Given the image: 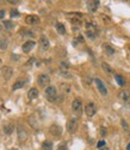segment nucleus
I'll list each match as a JSON object with an SVG mask.
<instances>
[{"mask_svg": "<svg viewBox=\"0 0 130 150\" xmlns=\"http://www.w3.org/2000/svg\"><path fill=\"white\" fill-rule=\"evenodd\" d=\"M37 82H38V85H39L41 87H48V85H49V82H50L49 75H47V74H41V75H38Z\"/></svg>", "mask_w": 130, "mask_h": 150, "instance_id": "nucleus-4", "label": "nucleus"}, {"mask_svg": "<svg viewBox=\"0 0 130 150\" xmlns=\"http://www.w3.org/2000/svg\"><path fill=\"white\" fill-rule=\"evenodd\" d=\"M56 30H57V32L60 33V35H65V33H66V28H65V25L62 23H57L56 24Z\"/></svg>", "mask_w": 130, "mask_h": 150, "instance_id": "nucleus-18", "label": "nucleus"}, {"mask_svg": "<svg viewBox=\"0 0 130 150\" xmlns=\"http://www.w3.org/2000/svg\"><path fill=\"white\" fill-rule=\"evenodd\" d=\"M101 68H103V70L106 72V73H109V74H112V73H113V69H112V68L109 66L107 63H101Z\"/></svg>", "mask_w": 130, "mask_h": 150, "instance_id": "nucleus-23", "label": "nucleus"}, {"mask_svg": "<svg viewBox=\"0 0 130 150\" xmlns=\"http://www.w3.org/2000/svg\"><path fill=\"white\" fill-rule=\"evenodd\" d=\"M4 25H5L6 29H12L13 28V24H12V22H10V20H5Z\"/></svg>", "mask_w": 130, "mask_h": 150, "instance_id": "nucleus-25", "label": "nucleus"}, {"mask_svg": "<svg viewBox=\"0 0 130 150\" xmlns=\"http://www.w3.org/2000/svg\"><path fill=\"white\" fill-rule=\"evenodd\" d=\"M56 93H57V91H56L55 87H54V86H48L47 90H45V97L48 98L49 101H55Z\"/></svg>", "mask_w": 130, "mask_h": 150, "instance_id": "nucleus-3", "label": "nucleus"}, {"mask_svg": "<svg viewBox=\"0 0 130 150\" xmlns=\"http://www.w3.org/2000/svg\"><path fill=\"white\" fill-rule=\"evenodd\" d=\"M100 132H101V136H105V135H106V130H105V127H101Z\"/></svg>", "mask_w": 130, "mask_h": 150, "instance_id": "nucleus-31", "label": "nucleus"}, {"mask_svg": "<svg viewBox=\"0 0 130 150\" xmlns=\"http://www.w3.org/2000/svg\"><path fill=\"white\" fill-rule=\"evenodd\" d=\"M127 150H130V143H129V144L127 145Z\"/></svg>", "mask_w": 130, "mask_h": 150, "instance_id": "nucleus-35", "label": "nucleus"}, {"mask_svg": "<svg viewBox=\"0 0 130 150\" xmlns=\"http://www.w3.org/2000/svg\"><path fill=\"white\" fill-rule=\"evenodd\" d=\"M97 147H98V149H103V148H105V141H99L98 142V144H97Z\"/></svg>", "mask_w": 130, "mask_h": 150, "instance_id": "nucleus-26", "label": "nucleus"}, {"mask_svg": "<svg viewBox=\"0 0 130 150\" xmlns=\"http://www.w3.org/2000/svg\"><path fill=\"white\" fill-rule=\"evenodd\" d=\"M35 44H36V42H35V40H32V39L26 40V42L23 44V46H22V50H23L24 52H30V51L33 49Z\"/></svg>", "mask_w": 130, "mask_h": 150, "instance_id": "nucleus-9", "label": "nucleus"}, {"mask_svg": "<svg viewBox=\"0 0 130 150\" xmlns=\"http://www.w3.org/2000/svg\"><path fill=\"white\" fill-rule=\"evenodd\" d=\"M103 48H104V50H105V52L107 54V55H113V54H115V49H113L112 46L107 45V44H104V45H103Z\"/></svg>", "mask_w": 130, "mask_h": 150, "instance_id": "nucleus-19", "label": "nucleus"}, {"mask_svg": "<svg viewBox=\"0 0 130 150\" xmlns=\"http://www.w3.org/2000/svg\"><path fill=\"white\" fill-rule=\"evenodd\" d=\"M9 3H10V4H18L19 1H9Z\"/></svg>", "mask_w": 130, "mask_h": 150, "instance_id": "nucleus-34", "label": "nucleus"}, {"mask_svg": "<svg viewBox=\"0 0 130 150\" xmlns=\"http://www.w3.org/2000/svg\"><path fill=\"white\" fill-rule=\"evenodd\" d=\"M95 112H97V107H95V105L93 103H88L85 107V113L87 117H93V115L95 114Z\"/></svg>", "mask_w": 130, "mask_h": 150, "instance_id": "nucleus-5", "label": "nucleus"}, {"mask_svg": "<svg viewBox=\"0 0 130 150\" xmlns=\"http://www.w3.org/2000/svg\"><path fill=\"white\" fill-rule=\"evenodd\" d=\"M118 98H119L121 100H123V101L129 100V98H130V92H129L128 90H122V91H119Z\"/></svg>", "mask_w": 130, "mask_h": 150, "instance_id": "nucleus-14", "label": "nucleus"}, {"mask_svg": "<svg viewBox=\"0 0 130 150\" xmlns=\"http://www.w3.org/2000/svg\"><path fill=\"white\" fill-rule=\"evenodd\" d=\"M24 84H25V81L23 80V79H18L15 84H13V86H12V91H17V90H19V88H22L23 86H24Z\"/></svg>", "mask_w": 130, "mask_h": 150, "instance_id": "nucleus-16", "label": "nucleus"}, {"mask_svg": "<svg viewBox=\"0 0 130 150\" xmlns=\"http://www.w3.org/2000/svg\"><path fill=\"white\" fill-rule=\"evenodd\" d=\"M37 97H38V91L36 90V88H31V90H29L28 98L30 100H35V99H37Z\"/></svg>", "mask_w": 130, "mask_h": 150, "instance_id": "nucleus-15", "label": "nucleus"}, {"mask_svg": "<svg viewBox=\"0 0 130 150\" xmlns=\"http://www.w3.org/2000/svg\"><path fill=\"white\" fill-rule=\"evenodd\" d=\"M25 23L29 24V25H36V24L39 23V18H38L37 16H33V15L26 16V17H25Z\"/></svg>", "mask_w": 130, "mask_h": 150, "instance_id": "nucleus-11", "label": "nucleus"}, {"mask_svg": "<svg viewBox=\"0 0 130 150\" xmlns=\"http://www.w3.org/2000/svg\"><path fill=\"white\" fill-rule=\"evenodd\" d=\"M39 45H41V49L42 50H48L49 49V46H50V43H49V39H48L47 37H41L39 38Z\"/></svg>", "mask_w": 130, "mask_h": 150, "instance_id": "nucleus-12", "label": "nucleus"}, {"mask_svg": "<svg viewBox=\"0 0 130 150\" xmlns=\"http://www.w3.org/2000/svg\"><path fill=\"white\" fill-rule=\"evenodd\" d=\"M79 127V121L78 118H71L67 123V131L69 133H75Z\"/></svg>", "mask_w": 130, "mask_h": 150, "instance_id": "nucleus-2", "label": "nucleus"}, {"mask_svg": "<svg viewBox=\"0 0 130 150\" xmlns=\"http://www.w3.org/2000/svg\"><path fill=\"white\" fill-rule=\"evenodd\" d=\"M4 132L6 135H11L13 132V124H6L4 127Z\"/></svg>", "mask_w": 130, "mask_h": 150, "instance_id": "nucleus-21", "label": "nucleus"}, {"mask_svg": "<svg viewBox=\"0 0 130 150\" xmlns=\"http://www.w3.org/2000/svg\"><path fill=\"white\" fill-rule=\"evenodd\" d=\"M61 75H62V76H65V78H72V75L68 73V72H66V70H62V72H61Z\"/></svg>", "mask_w": 130, "mask_h": 150, "instance_id": "nucleus-27", "label": "nucleus"}, {"mask_svg": "<svg viewBox=\"0 0 130 150\" xmlns=\"http://www.w3.org/2000/svg\"><path fill=\"white\" fill-rule=\"evenodd\" d=\"M26 138H28V132H26V130L24 129V126L22 125H19L18 126V139L19 142H25Z\"/></svg>", "mask_w": 130, "mask_h": 150, "instance_id": "nucleus-8", "label": "nucleus"}, {"mask_svg": "<svg viewBox=\"0 0 130 150\" xmlns=\"http://www.w3.org/2000/svg\"><path fill=\"white\" fill-rule=\"evenodd\" d=\"M1 74H3L5 80H10L12 78V75H13V69L9 66H4L1 68Z\"/></svg>", "mask_w": 130, "mask_h": 150, "instance_id": "nucleus-7", "label": "nucleus"}, {"mask_svg": "<svg viewBox=\"0 0 130 150\" xmlns=\"http://www.w3.org/2000/svg\"><path fill=\"white\" fill-rule=\"evenodd\" d=\"M94 82H95V85H97V88H98V91L100 92V94H103V95H106L107 94V88H106V86L104 85V82H103L99 78L95 79Z\"/></svg>", "mask_w": 130, "mask_h": 150, "instance_id": "nucleus-6", "label": "nucleus"}, {"mask_svg": "<svg viewBox=\"0 0 130 150\" xmlns=\"http://www.w3.org/2000/svg\"><path fill=\"white\" fill-rule=\"evenodd\" d=\"M7 45H9L7 39L4 38V37L0 38V49H1V50H5L6 48H7Z\"/></svg>", "mask_w": 130, "mask_h": 150, "instance_id": "nucleus-20", "label": "nucleus"}, {"mask_svg": "<svg viewBox=\"0 0 130 150\" xmlns=\"http://www.w3.org/2000/svg\"><path fill=\"white\" fill-rule=\"evenodd\" d=\"M115 79H116V81H117V84H118L119 86H124L125 81H124V79H123V76H122V75L116 74V75H115Z\"/></svg>", "mask_w": 130, "mask_h": 150, "instance_id": "nucleus-22", "label": "nucleus"}, {"mask_svg": "<svg viewBox=\"0 0 130 150\" xmlns=\"http://www.w3.org/2000/svg\"><path fill=\"white\" fill-rule=\"evenodd\" d=\"M4 17H5V11L1 10V11H0V18H4Z\"/></svg>", "mask_w": 130, "mask_h": 150, "instance_id": "nucleus-32", "label": "nucleus"}, {"mask_svg": "<svg viewBox=\"0 0 130 150\" xmlns=\"http://www.w3.org/2000/svg\"><path fill=\"white\" fill-rule=\"evenodd\" d=\"M72 110L75 114H78L80 115L81 112H83V100H81L80 98H75L73 100V103H72Z\"/></svg>", "mask_w": 130, "mask_h": 150, "instance_id": "nucleus-1", "label": "nucleus"}, {"mask_svg": "<svg viewBox=\"0 0 130 150\" xmlns=\"http://www.w3.org/2000/svg\"><path fill=\"white\" fill-rule=\"evenodd\" d=\"M57 150H68V149H67L66 144H61V145L57 148Z\"/></svg>", "mask_w": 130, "mask_h": 150, "instance_id": "nucleus-30", "label": "nucleus"}, {"mask_svg": "<svg viewBox=\"0 0 130 150\" xmlns=\"http://www.w3.org/2000/svg\"><path fill=\"white\" fill-rule=\"evenodd\" d=\"M49 131L54 136H60L61 133H62V129H61V126H59V125H51Z\"/></svg>", "mask_w": 130, "mask_h": 150, "instance_id": "nucleus-13", "label": "nucleus"}, {"mask_svg": "<svg viewBox=\"0 0 130 150\" xmlns=\"http://www.w3.org/2000/svg\"><path fill=\"white\" fill-rule=\"evenodd\" d=\"M19 16V13H18V11H16V10H13V11H11V17H18Z\"/></svg>", "mask_w": 130, "mask_h": 150, "instance_id": "nucleus-28", "label": "nucleus"}, {"mask_svg": "<svg viewBox=\"0 0 130 150\" xmlns=\"http://www.w3.org/2000/svg\"><path fill=\"white\" fill-rule=\"evenodd\" d=\"M99 1H97V0H93V1H88L87 3V9H88V11L90 12H92V13H94V12H97V10H98V7H99Z\"/></svg>", "mask_w": 130, "mask_h": 150, "instance_id": "nucleus-10", "label": "nucleus"}, {"mask_svg": "<svg viewBox=\"0 0 130 150\" xmlns=\"http://www.w3.org/2000/svg\"><path fill=\"white\" fill-rule=\"evenodd\" d=\"M61 66H62V67H65V68H68V64H67V63H65V62H62V63H61Z\"/></svg>", "mask_w": 130, "mask_h": 150, "instance_id": "nucleus-33", "label": "nucleus"}, {"mask_svg": "<svg viewBox=\"0 0 130 150\" xmlns=\"http://www.w3.org/2000/svg\"><path fill=\"white\" fill-rule=\"evenodd\" d=\"M101 150H109V149H107V148H106V147H105V148H103V149H101Z\"/></svg>", "mask_w": 130, "mask_h": 150, "instance_id": "nucleus-36", "label": "nucleus"}, {"mask_svg": "<svg viewBox=\"0 0 130 150\" xmlns=\"http://www.w3.org/2000/svg\"><path fill=\"white\" fill-rule=\"evenodd\" d=\"M42 150H53V143L50 141H44L42 143Z\"/></svg>", "mask_w": 130, "mask_h": 150, "instance_id": "nucleus-17", "label": "nucleus"}, {"mask_svg": "<svg viewBox=\"0 0 130 150\" xmlns=\"http://www.w3.org/2000/svg\"><path fill=\"white\" fill-rule=\"evenodd\" d=\"M122 126H123L124 130H128V123L125 120H122Z\"/></svg>", "mask_w": 130, "mask_h": 150, "instance_id": "nucleus-29", "label": "nucleus"}, {"mask_svg": "<svg viewBox=\"0 0 130 150\" xmlns=\"http://www.w3.org/2000/svg\"><path fill=\"white\" fill-rule=\"evenodd\" d=\"M95 31H93V30H87L86 31V35H87V37L88 38H91V39H94L95 38Z\"/></svg>", "mask_w": 130, "mask_h": 150, "instance_id": "nucleus-24", "label": "nucleus"}]
</instances>
